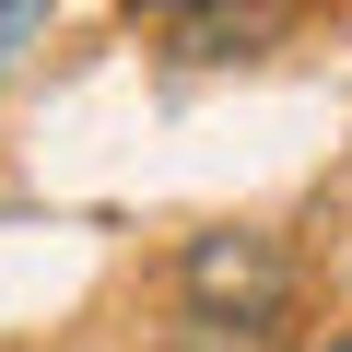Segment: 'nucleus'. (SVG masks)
<instances>
[{"label": "nucleus", "mask_w": 352, "mask_h": 352, "mask_svg": "<svg viewBox=\"0 0 352 352\" xmlns=\"http://www.w3.org/2000/svg\"><path fill=\"white\" fill-rule=\"evenodd\" d=\"M176 282H188V317H212V329H282V305H294V258L247 223L200 235L176 258Z\"/></svg>", "instance_id": "f257e3e1"}, {"label": "nucleus", "mask_w": 352, "mask_h": 352, "mask_svg": "<svg viewBox=\"0 0 352 352\" xmlns=\"http://www.w3.org/2000/svg\"><path fill=\"white\" fill-rule=\"evenodd\" d=\"M129 12H212V0H129Z\"/></svg>", "instance_id": "f03ea898"}, {"label": "nucleus", "mask_w": 352, "mask_h": 352, "mask_svg": "<svg viewBox=\"0 0 352 352\" xmlns=\"http://www.w3.org/2000/svg\"><path fill=\"white\" fill-rule=\"evenodd\" d=\"M294 352H352V329H329V340H294Z\"/></svg>", "instance_id": "7ed1b4c3"}]
</instances>
